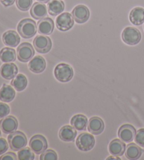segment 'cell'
Segmentation results:
<instances>
[{"label":"cell","mask_w":144,"mask_h":160,"mask_svg":"<svg viewBox=\"0 0 144 160\" xmlns=\"http://www.w3.org/2000/svg\"><path fill=\"white\" fill-rule=\"evenodd\" d=\"M38 2H41V3L43 4H46V3H49L50 2V0H37Z\"/></svg>","instance_id":"d590c367"},{"label":"cell","mask_w":144,"mask_h":160,"mask_svg":"<svg viewBox=\"0 0 144 160\" xmlns=\"http://www.w3.org/2000/svg\"><path fill=\"white\" fill-rule=\"evenodd\" d=\"M46 61L41 56H36L30 60L28 64L29 69L35 73H41L46 68Z\"/></svg>","instance_id":"e0dca14e"},{"label":"cell","mask_w":144,"mask_h":160,"mask_svg":"<svg viewBox=\"0 0 144 160\" xmlns=\"http://www.w3.org/2000/svg\"><path fill=\"white\" fill-rule=\"evenodd\" d=\"M16 97V92L11 85L4 84L0 89V100L3 102H11Z\"/></svg>","instance_id":"44dd1931"},{"label":"cell","mask_w":144,"mask_h":160,"mask_svg":"<svg viewBox=\"0 0 144 160\" xmlns=\"http://www.w3.org/2000/svg\"><path fill=\"white\" fill-rule=\"evenodd\" d=\"M12 85L14 88L18 92H21V91L24 90L26 89L27 85V79L26 76L23 75V74H18L16 75L14 78L12 80Z\"/></svg>","instance_id":"484cf974"},{"label":"cell","mask_w":144,"mask_h":160,"mask_svg":"<svg viewBox=\"0 0 144 160\" xmlns=\"http://www.w3.org/2000/svg\"><path fill=\"white\" fill-rule=\"evenodd\" d=\"M16 53L14 49L10 48H4L0 51V59L5 63L13 62L16 61Z\"/></svg>","instance_id":"4316f807"},{"label":"cell","mask_w":144,"mask_h":160,"mask_svg":"<svg viewBox=\"0 0 144 160\" xmlns=\"http://www.w3.org/2000/svg\"><path fill=\"white\" fill-rule=\"evenodd\" d=\"M129 20L135 26H140L144 23V9L142 7H135L129 14Z\"/></svg>","instance_id":"7402d4cb"},{"label":"cell","mask_w":144,"mask_h":160,"mask_svg":"<svg viewBox=\"0 0 144 160\" xmlns=\"http://www.w3.org/2000/svg\"><path fill=\"white\" fill-rule=\"evenodd\" d=\"M18 120L13 116H7L0 121V128L5 134H10L18 128Z\"/></svg>","instance_id":"30bf717a"},{"label":"cell","mask_w":144,"mask_h":160,"mask_svg":"<svg viewBox=\"0 0 144 160\" xmlns=\"http://www.w3.org/2000/svg\"><path fill=\"white\" fill-rule=\"evenodd\" d=\"M18 159L19 160H33L35 154L31 148H24L18 152Z\"/></svg>","instance_id":"83f0119b"},{"label":"cell","mask_w":144,"mask_h":160,"mask_svg":"<svg viewBox=\"0 0 144 160\" xmlns=\"http://www.w3.org/2000/svg\"><path fill=\"white\" fill-rule=\"evenodd\" d=\"M0 136H1V130H0Z\"/></svg>","instance_id":"74e56055"},{"label":"cell","mask_w":144,"mask_h":160,"mask_svg":"<svg viewBox=\"0 0 144 160\" xmlns=\"http://www.w3.org/2000/svg\"><path fill=\"white\" fill-rule=\"evenodd\" d=\"M71 126L77 131H84L87 128L88 119L86 116L83 114H77L71 118Z\"/></svg>","instance_id":"d4e9b609"},{"label":"cell","mask_w":144,"mask_h":160,"mask_svg":"<svg viewBox=\"0 0 144 160\" xmlns=\"http://www.w3.org/2000/svg\"><path fill=\"white\" fill-rule=\"evenodd\" d=\"M143 153V150L139 146L134 143H129L127 146L125 156L129 160H136L139 159Z\"/></svg>","instance_id":"603a6c76"},{"label":"cell","mask_w":144,"mask_h":160,"mask_svg":"<svg viewBox=\"0 0 144 160\" xmlns=\"http://www.w3.org/2000/svg\"><path fill=\"white\" fill-rule=\"evenodd\" d=\"M107 159H108V160H109V159H120V158H118V157H116V158H114V157H112V156H111V157H108Z\"/></svg>","instance_id":"8d00e7d4"},{"label":"cell","mask_w":144,"mask_h":160,"mask_svg":"<svg viewBox=\"0 0 144 160\" xmlns=\"http://www.w3.org/2000/svg\"><path fill=\"white\" fill-rule=\"evenodd\" d=\"M18 32L25 39L32 38L37 32V26L35 21L31 18H25L21 20L18 25Z\"/></svg>","instance_id":"6da1fadb"},{"label":"cell","mask_w":144,"mask_h":160,"mask_svg":"<svg viewBox=\"0 0 144 160\" xmlns=\"http://www.w3.org/2000/svg\"><path fill=\"white\" fill-rule=\"evenodd\" d=\"M74 18L71 13L68 12L63 13L56 18V25L57 28L60 31H67L74 26Z\"/></svg>","instance_id":"9c48e42d"},{"label":"cell","mask_w":144,"mask_h":160,"mask_svg":"<svg viewBox=\"0 0 144 160\" xmlns=\"http://www.w3.org/2000/svg\"><path fill=\"white\" fill-rule=\"evenodd\" d=\"M73 75L74 71L73 68L67 63H59L54 69V76L60 82H67L71 81Z\"/></svg>","instance_id":"3957f363"},{"label":"cell","mask_w":144,"mask_h":160,"mask_svg":"<svg viewBox=\"0 0 144 160\" xmlns=\"http://www.w3.org/2000/svg\"><path fill=\"white\" fill-rule=\"evenodd\" d=\"M0 2L4 7H10L14 4L16 0H0Z\"/></svg>","instance_id":"e575fe53"},{"label":"cell","mask_w":144,"mask_h":160,"mask_svg":"<svg viewBox=\"0 0 144 160\" xmlns=\"http://www.w3.org/2000/svg\"><path fill=\"white\" fill-rule=\"evenodd\" d=\"M136 133V129L133 126L130 124H124L122 126L118 131V136L121 140L124 142L129 143L134 139Z\"/></svg>","instance_id":"7c38bea8"},{"label":"cell","mask_w":144,"mask_h":160,"mask_svg":"<svg viewBox=\"0 0 144 160\" xmlns=\"http://www.w3.org/2000/svg\"><path fill=\"white\" fill-rule=\"evenodd\" d=\"M40 159V160H57L58 155L56 152L53 150H48L41 154Z\"/></svg>","instance_id":"f546056e"},{"label":"cell","mask_w":144,"mask_h":160,"mask_svg":"<svg viewBox=\"0 0 144 160\" xmlns=\"http://www.w3.org/2000/svg\"><path fill=\"white\" fill-rule=\"evenodd\" d=\"M18 73V67L13 63H4L0 68V74L2 78L6 80L14 78Z\"/></svg>","instance_id":"5bb4252c"},{"label":"cell","mask_w":144,"mask_h":160,"mask_svg":"<svg viewBox=\"0 0 144 160\" xmlns=\"http://www.w3.org/2000/svg\"><path fill=\"white\" fill-rule=\"evenodd\" d=\"M54 29V21L50 18H44L40 19L37 23L38 32L41 35H49L51 34Z\"/></svg>","instance_id":"4fadbf2b"},{"label":"cell","mask_w":144,"mask_h":160,"mask_svg":"<svg viewBox=\"0 0 144 160\" xmlns=\"http://www.w3.org/2000/svg\"><path fill=\"white\" fill-rule=\"evenodd\" d=\"M74 20L77 23H84L87 22L90 16V12L88 8L84 5L80 4L76 6L72 12Z\"/></svg>","instance_id":"8fae6325"},{"label":"cell","mask_w":144,"mask_h":160,"mask_svg":"<svg viewBox=\"0 0 144 160\" xmlns=\"http://www.w3.org/2000/svg\"><path fill=\"white\" fill-rule=\"evenodd\" d=\"M10 113V107L8 104L0 102V118H3Z\"/></svg>","instance_id":"1f68e13d"},{"label":"cell","mask_w":144,"mask_h":160,"mask_svg":"<svg viewBox=\"0 0 144 160\" xmlns=\"http://www.w3.org/2000/svg\"><path fill=\"white\" fill-rule=\"evenodd\" d=\"M134 140L138 145L144 148V128H141L137 132Z\"/></svg>","instance_id":"4dcf8cb0"},{"label":"cell","mask_w":144,"mask_h":160,"mask_svg":"<svg viewBox=\"0 0 144 160\" xmlns=\"http://www.w3.org/2000/svg\"><path fill=\"white\" fill-rule=\"evenodd\" d=\"M76 145L79 150L89 151L95 145V138L91 134L87 133H81L77 138Z\"/></svg>","instance_id":"5b68a950"},{"label":"cell","mask_w":144,"mask_h":160,"mask_svg":"<svg viewBox=\"0 0 144 160\" xmlns=\"http://www.w3.org/2000/svg\"><path fill=\"white\" fill-rule=\"evenodd\" d=\"M9 144H8L7 141L4 138H0V155H2L6 152L9 149Z\"/></svg>","instance_id":"d6a6232c"},{"label":"cell","mask_w":144,"mask_h":160,"mask_svg":"<svg viewBox=\"0 0 144 160\" xmlns=\"http://www.w3.org/2000/svg\"><path fill=\"white\" fill-rule=\"evenodd\" d=\"M59 136L60 139L64 142H72L77 136L76 129L73 126H64L60 129Z\"/></svg>","instance_id":"d6986e66"},{"label":"cell","mask_w":144,"mask_h":160,"mask_svg":"<svg viewBox=\"0 0 144 160\" xmlns=\"http://www.w3.org/2000/svg\"><path fill=\"white\" fill-rule=\"evenodd\" d=\"M16 6L22 12H27L32 5V0H16Z\"/></svg>","instance_id":"f1b7e54d"},{"label":"cell","mask_w":144,"mask_h":160,"mask_svg":"<svg viewBox=\"0 0 144 160\" xmlns=\"http://www.w3.org/2000/svg\"><path fill=\"white\" fill-rule=\"evenodd\" d=\"M35 55L33 47L28 42H23L17 48L18 59L21 62H27L32 59Z\"/></svg>","instance_id":"52a82bcc"},{"label":"cell","mask_w":144,"mask_h":160,"mask_svg":"<svg viewBox=\"0 0 144 160\" xmlns=\"http://www.w3.org/2000/svg\"><path fill=\"white\" fill-rule=\"evenodd\" d=\"M30 15L36 20H40L46 17L47 15V9L46 5L41 2H35L30 9Z\"/></svg>","instance_id":"ffe728a7"},{"label":"cell","mask_w":144,"mask_h":160,"mask_svg":"<svg viewBox=\"0 0 144 160\" xmlns=\"http://www.w3.org/2000/svg\"><path fill=\"white\" fill-rule=\"evenodd\" d=\"M104 122L98 117H91L88 123V131L91 134L99 135L104 130Z\"/></svg>","instance_id":"9a60e30c"},{"label":"cell","mask_w":144,"mask_h":160,"mask_svg":"<svg viewBox=\"0 0 144 160\" xmlns=\"http://www.w3.org/2000/svg\"><path fill=\"white\" fill-rule=\"evenodd\" d=\"M27 142L26 136L21 131H14L8 136V142L13 151H19L24 148L27 145Z\"/></svg>","instance_id":"7a4b0ae2"},{"label":"cell","mask_w":144,"mask_h":160,"mask_svg":"<svg viewBox=\"0 0 144 160\" xmlns=\"http://www.w3.org/2000/svg\"><path fill=\"white\" fill-rule=\"evenodd\" d=\"M33 45L36 51L39 53L46 54L51 50L52 42L49 37L37 35L33 40Z\"/></svg>","instance_id":"ba28073f"},{"label":"cell","mask_w":144,"mask_h":160,"mask_svg":"<svg viewBox=\"0 0 144 160\" xmlns=\"http://www.w3.org/2000/svg\"><path fill=\"white\" fill-rule=\"evenodd\" d=\"M47 9H48L49 13L51 16H58L64 11V2L61 0H51L47 5Z\"/></svg>","instance_id":"cb8c5ba5"},{"label":"cell","mask_w":144,"mask_h":160,"mask_svg":"<svg viewBox=\"0 0 144 160\" xmlns=\"http://www.w3.org/2000/svg\"><path fill=\"white\" fill-rule=\"evenodd\" d=\"M18 157H16V154L13 152H8L2 155L0 157V160H16Z\"/></svg>","instance_id":"836d02e7"},{"label":"cell","mask_w":144,"mask_h":160,"mask_svg":"<svg viewBox=\"0 0 144 160\" xmlns=\"http://www.w3.org/2000/svg\"><path fill=\"white\" fill-rule=\"evenodd\" d=\"M126 145L122 140L114 139L110 142L108 146L109 152L114 157H120L125 152Z\"/></svg>","instance_id":"ac0fdd59"},{"label":"cell","mask_w":144,"mask_h":160,"mask_svg":"<svg viewBox=\"0 0 144 160\" xmlns=\"http://www.w3.org/2000/svg\"><path fill=\"white\" fill-rule=\"evenodd\" d=\"M30 148L36 154H41L48 147L46 138L41 135H35L31 138L29 142Z\"/></svg>","instance_id":"8992f818"},{"label":"cell","mask_w":144,"mask_h":160,"mask_svg":"<svg viewBox=\"0 0 144 160\" xmlns=\"http://www.w3.org/2000/svg\"><path fill=\"white\" fill-rule=\"evenodd\" d=\"M122 39L129 45H136L140 42L141 33L134 27H127L122 32Z\"/></svg>","instance_id":"277c9868"},{"label":"cell","mask_w":144,"mask_h":160,"mask_svg":"<svg viewBox=\"0 0 144 160\" xmlns=\"http://www.w3.org/2000/svg\"><path fill=\"white\" fill-rule=\"evenodd\" d=\"M2 40L5 45L10 48H16L20 43L21 38L15 30H8L3 34Z\"/></svg>","instance_id":"2e32d148"}]
</instances>
